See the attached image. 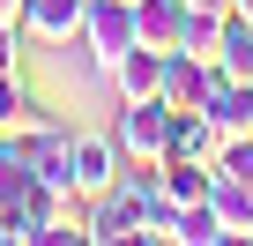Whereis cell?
Wrapping results in <instances>:
<instances>
[{
    "mask_svg": "<svg viewBox=\"0 0 253 246\" xmlns=\"http://www.w3.org/2000/svg\"><path fill=\"white\" fill-rule=\"evenodd\" d=\"M0 23H15V30H23V0H0Z\"/></svg>",
    "mask_w": 253,
    "mask_h": 246,
    "instance_id": "obj_20",
    "label": "cell"
},
{
    "mask_svg": "<svg viewBox=\"0 0 253 246\" xmlns=\"http://www.w3.org/2000/svg\"><path fill=\"white\" fill-rule=\"evenodd\" d=\"M112 142L134 157V164H157V157H164V142H171V104H164V97H149V104H119Z\"/></svg>",
    "mask_w": 253,
    "mask_h": 246,
    "instance_id": "obj_2",
    "label": "cell"
},
{
    "mask_svg": "<svg viewBox=\"0 0 253 246\" xmlns=\"http://www.w3.org/2000/svg\"><path fill=\"white\" fill-rule=\"evenodd\" d=\"M209 82H216V60H201V52L179 45V52H164V90H157V97H164L171 112H201V104H209Z\"/></svg>",
    "mask_w": 253,
    "mask_h": 246,
    "instance_id": "obj_3",
    "label": "cell"
},
{
    "mask_svg": "<svg viewBox=\"0 0 253 246\" xmlns=\"http://www.w3.org/2000/svg\"><path fill=\"white\" fill-rule=\"evenodd\" d=\"M209 201H216V216H223V231H231V239H253V179H231V172H216Z\"/></svg>",
    "mask_w": 253,
    "mask_h": 246,
    "instance_id": "obj_11",
    "label": "cell"
},
{
    "mask_svg": "<svg viewBox=\"0 0 253 246\" xmlns=\"http://www.w3.org/2000/svg\"><path fill=\"white\" fill-rule=\"evenodd\" d=\"M157 172H164V194L179 209L209 201V187H216V164H194V157H157Z\"/></svg>",
    "mask_w": 253,
    "mask_h": 246,
    "instance_id": "obj_10",
    "label": "cell"
},
{
    "mask_svg": "<svg viewBox=\"0 0 253 246\" xmlns=\"http://www.w3.org/2000/svg\"><path fill=\"white\" fill-rule=\"evenodd\" d=\"M186 52H201V60H216V45H223V15H194L186 8V38H179Z\"/></svg>",
    "mask_w": 253,
    "mask_h": 246,
    "instance_id": "obj_16",
    "label": "cell"
},
{
    "mask_svg": "<svg viewBox=\"0 0 253 246\" xmlns=\"http://www.w3.org/2000/svg\"><path fill=\"white\" fill-rule=\"evenodd\" d=\"M112 90H119V104H149L157 90H164V52H149V45H134L112 75H104Z\"/></svg>",
    "mask_w": 253,
    "mask_h": 246,
    "instance_id": "obj_7",
    "label": "cell"
},
{
    "mask_svg": "<svg viewBox=\"0 0 253 246\" xmlns=\"http://www.w3.org/2000/svg\"><path fill=\"white\" fill-rule=\"evenodd\" d=\"M231 231H223V216H216V201H194V209H179V246H223Z\"/></svg>",
    "mask_w": 253,
    "mask_h": 246,
    "instance_id": "obj_14",
    "label": "cell"
},
{
    "mask_svg": "<svg viewBox=\"0 0 253 246\" xmlns=\"http://www.w3.org/2000/svg\"><path fill=\"white\" fill-rule=\"evenodd\" d=\"M82 8L89 0H23V38L67 45V38H82Z\"/></svg>",
    "mask_w": 253,
    "mask_h": 246,
    "instance_id": "obj_5",
    "label": "cell"
},
{
    "mask_svg": "<svg viewBox=\"0 0 253 246\" xmlns=\"http://www.w3.org/2000/svg\"><path fill=\"white\" fill-rule=\"evenodd\" d=\"M201 112L216 119V135H253V82H238V75H216Z\"/></svg>",
    "mask_w": 253,
    "mask_h": 246,
    "instance_id": "obj_8",
    "label": "cell"
},
{
    "mask_svg": "<svg viewBox=\"0 0 253 246\" xmlns=\"http://www.w3.org/2000/svg\"><path fill=\"white\" fill-rule=\"evenodd\" d=\"M0 67H8V75L23 67V30H15V23H0Z\"/></svg>",
    "mask_w": 253,
    "mask_h": 246,
    "instance_id": "obj_18",
    "label": "cell"
},
{
    "mask_svg": "<svg viewBox=\"0 0 253 246\" xmlns=\"http://www.w3.org/2000/svg\"><path fill=\"white\" fill-rule=\"evenodd\" d=\"M179 38H186V0H134V45L179 52Z\"/></svg>",
    "mask_w": 253,
    "mask_h": 246,
    "instance_id": "obj_6",
    "label": "cell"
},
{
    "mask_svg": "<svg viewBox=\"0 0 253 246\" xmlns=\"http://www.w3.org/2000/svg\"><path fill=\"white\" fill-rule=\"evenodd\" d=\"M231 15H246V23H253V0H231Z\"/></svg>",
    "mask_w": 253,
    "mask_h": 246,
    "instance_id": "obj_21",
    "label": "cell"
},
{
    "mask_svg": "<svg viewBox=\"0 0 253 246\" xmlns=\"http://www.w3.org/2000/svg\"><path fill=\"white\" fill-rule=\"evenodd\" d=\"M23 179H30V149H23L15 135H0V209L23 194Z\"/></svg>",
    "mask_w": 253,
    "mask_h": 246,
    "instance_id": "obj_15",
    "label": "cell"
},
{
    "mask_svg": "<svg viewBox=\"0 0 253 246\" xmlns=\"http://www.w3.org/2000/svg\"><path fill=\"white\" fill-rule=\"evenodd\" d=\"M216 75H238V82H253V23H246V15H223V45H216Z\"/></svg>",
    "mask_w": 253,
    "mask_h": 246,
    "instance_id": "obj_12",
    "label": "cell"
},
{
    "mask_svg": "<svg viewBox=\"0 0 253 246\" xmlns=\"http://www.w3.org/2000/svg\"><path fill=\"white\" fill-rule=\"evenodd\" d=\"M194 15H231V0H186Z\"/></svg>",
    "mask_w": 253,
    "mask_h": 246,
    "instance_id": "obj_19",
    "label": "cell"
},
{
    "mask_svg": "<svg viewBox=\"0 0 253 246\" xmlns=\"http://www.w3.org/2000/svg\"><path fill=\"white\" fill-rule=\"evenodd\" d=\"M216 172H231V179H253V135H223V149H216Z\"/></svg>",
    "mask_w": 253,
    "mask_h": 246,
    "instance_id": "obj_17",
    "label": "cell"
},
{
    "mask_svg": "<svg viewBox=\"0 0 253 246\" xmlns=\"http://www.w3.org/2000/svg\"><path fill=\"white\" fill-rule=\"evenodd\" d=\"M216 149H223V135H216V119H209V112H171V142H164V157L216 164Z\"/></svg>",
    "mask_w": 253,
    "mask_h": 246,
    "instance_id": "obj_9",
    "label": "cell"
},
{
    "mask_svg": "<svg viewBox=\"0 0 253 246\" xmlns=\"http://www.w3.org/2000/svg\"><path fill=\"white\" fill-rule=\"evenodd\" d=\"M119 172H126V149L112 135H75V194L82 201H97L104 187H119Z\"/></svg>",
    "mask_w": 253,
    "mask_h": 246,
    "instance_id": "obj_4",
    "label": "cell"
},
{
    "mask_svg": "<svg viewBox=\"0 0 253 246\" xmlns=\"http://www.w3.org/2000/svg\"><path fill=\"white\" fill-rule=\"evenodd\" d=\"M38 104H30V90H23V75H8L0 67V135H15V127H38Z\"/></svg>",
    "mask_w": 253,
    "mask_h": 246,
    "instance_id": "obj_13",
    "label": "cell"
},
{
    "mask_svg": "<svg viewBox=\"0 0 253 246\" xmlns=\"http://www.w3.org/2000/svg\"><path fill=\"white\" fill-rule=\"evenodd\" d=\"M75 45H89V67L112 75L126 52H134V0H89V8H82V38H75Z\"/></svg>",
    "mask_w": 253,
    "mask_h": 246,
    "instance_id": "obj_1",
    "label": "cell"
}]
</instances>
